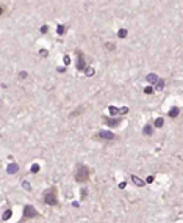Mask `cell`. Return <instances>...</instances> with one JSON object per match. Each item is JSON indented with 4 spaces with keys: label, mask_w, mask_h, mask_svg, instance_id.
<instances>
[{
    "label": "cell",
    "mask_w": 183,
    "mask_h": 223,
    "mask_svg": "<svg viewBox=\"0 0 183 223\" xmlns=\"http://www.w3.org/2000/svg\"><path fill=\"white\" fill-rule=\"evenodd\" d=\"M107 47H108V49H111V50H113V49H114V44H107Z\"/></svg>",
    "instance_id": "52a82bcc"
},
{
    "label": "cell",
    "mask_w": 183,
    "mask_h": 223,
    "mask_svg": "<svg viewBox=\"0 0 183 223\" xmlns=\"http://www.w3.org/2000/svg\"><path fill=\"white\" fill-rule=\"evenodd\" d=\"M89 179V168L84 165H78L75 170V181L77 182H86Z\"/></svg>",
    "instance_id": "6da1fadb"
},
{
    "label": "cell",
    "mask_w": 183,
    "mask_h": 223,
    "mask_svg": "<svg viewBox=\"0 0 183 223\" xmlns=\"http://www.w3.org/2000/svg\"><path fill=\"white\" fill-rule=\"evenodd\" d=\"M36 215V212L33 210V207L31 206H27L25 207V215H24V218H30V217H35Z\"/></svg>",
    "instance_id": "3957f363"
},
{
    "label": "cell",
    "mask_w": 183,
    "mask_h": 223,
    "mask_svg": "<svg viewBox=\"0 0 183 223\" xmlns=\"http://www.w3.org/2000/svg\"><path fill=\"white\" fill-rule=\"evenodd\" d=\"M155 126H163V120H161V118H160V120H157Z\"/></svg>",
    "instance_id": "8992f818"
},
{
    "label": "cell",
    "mask_w": 183,
    "mask_h": 223,
    "mask_svg": "<svg viewBox=\"0 0 183 223\" xmlns=\"http://www.w3.org/2000/svg\"><path fill=\"white\" fill-rule=\"evenodd\" d=\"M44 201H46L47 204H52V206H55V204L58 203V200H56V189H55V187H52L49 192L44 193Z\"/></svg>",
    "instance_id": "7a4b0ae2"
},
{
    "label": "cell",
    "mask_w": 183,
    "mask_h": 223,
    "mask_svg": "<svg viewBox=\"0 0 183 223\" xmlns=\"http://www.w3.org/2000/svg\"><path fill=\"white\" fill-rule=\"evenodd\" d=\"M119 36H121V38L127 36V32H125V30H121V32H119Z\"/></svg>",
    "instance_id": "5b68a950"
},
{
    "label": "cell",
    "mask_w": 183,
    "mask_h": 223,
    "mask_svg": "<svg viewBox=\"0 0 183 223\" xmlns=\"http://www.w3.org/2000/svg\"><path fill=\"white\" fill-rule=\"evenodd\" d=\"M3 13V7H0V14H2Z\"/></svg>",
    "instance_id": "ba28073f"
},
{
    "label": "cell",
    "mask_w": 183,
    "mask_h": 223,
    "mask_svg": "<svg viewBox=\"0 0 183 223\" xmlns=\"http://www.w3.org/2000/svg\"><path fill=\"white\" fill-rule=\"evenodd\" d=\"M99 137H100V138H105V140H113V138H114V135H113L111 132H100Z\"/></svg>",
    "instance_id": "277c9868"
}]
</instances>
